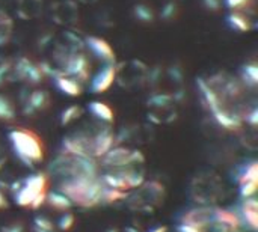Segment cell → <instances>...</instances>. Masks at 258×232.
Instances as JSON below:
<instances>
[{"label": "cell", "mask_w": 258, "mask_h": 232, "mask_svg": "<svg viewBox=\"0 0 258 232\" xmlns=\"http://www.w3.org/2000/svg\"><path fill=\"white\" fill-rule=\"evenodd\" d=\"M242 79L248 86H255L258 83V65L257 63H246L242 68Z\"/></svg>", "instance_id": "obj_21"}, {"label": "cell", "mask_w": 258, "mask_h": 232, "mask_svg": "<svg viewBox=\"0 0 258 232\" xmlns=\"http://www.w3.org/2000/svg\"><path fill=\"white\" fill-rule=\"evenodd\" d=\"M6 72H8V68L6 66H0V85L3 83V79H5Z\"/></svg>", "instance_id": "obj_34"}, {"label": "cell", "mask_w": 258, "mask_h": 232, "mask_svg": "<svg viewBox=\"0 0 258 232\" xmlns=\"http://www.w3.org/2000/svg\"><path fill=\"white\" fill-rule=\"evenodd\" d=\"M48 174L60 178L76 177H100L97 159L92 157H76L68 154L57 156L48 166Z\"/></svg>", "instance_id": "obj_4"}, {"label": "cell", "mask_w": 258, "mask_h": 232, "mask_svg": "<svg viewBox=\"0 0 258 232\" xmlns=\"http://www.w3.org/2000/svg\"><path fill=\"white\" fill-rule=\"evenodd\" d=\"M249 181H258V163L252 162L249 165H246L242 172L239 174V184L243 183H249Z\"/></svg>", "instance_id": "obj_22"}, {"label": "cell", "mask_w": 258, "mask_h": 232, "mask_svg": "<svg viewBox=\"0 0 258 232\" xmlns=\"http://www.w3.org/2000/svg\"><path fill=\"white\" fill-rule=\"evenodd\" d=\"M86 47L91 50L92 54H95L103 62H106V63L115 62V51L106 39H103L100 36H88L86 38Z\"/></svg>", "instance_id": "obj_12"}, {"label": "cell", "mask_w": 258, "mask_h": 232, "mask_svg": "<svg viewBox=\"0 0 258 232\" xmlns=\"http://www.w3.org/2000/svg\"><path fill=\"white\" fill-rule=\"evenodd\" d=\"M116 79V68L113 63H106L94 77L91 82V91L94 94H103L106 92Z\"/></svg>", "instance_id": "obj_10"}, {"label": "cell", "mask_w": 258, "mask_h": 232, "mask_svg": "<svg viewBox=\"0 0 258 232\" xmlns=\"http://www.w3.org/2000/svg\"><path fill=\"white\" fill-rule=\"evenodd\" d=\"M251 0H225V5L231 9V11H240L243 8H246L249 5Z\"/></svg>", "instance_id": "obj_28"}, {"label": "cell", "mask_w": 258, "mask_h": 232, "mask_svg": "<svg viewBox=\"0 0 258 232\" xmlns=\"http://www.w3.org/2000/svg\"><path fill=\"white\" fill-rule=\"evenodd\" d=\"M48 189V175L45 172H38L26 177L23 181H18L12 186L14 201L18 207H29L38 210L45 204Z\"/></svg>", "instance_id": "obj_2"}, {"label": "cell", "mask_w": 258, "mask_h": 232, "mask_svg": "<svg viewBox=\"0 0 258 232\" xmlns=\"http://www.w3.org/2000/svg\"><path fill=\"white\" fill-rule=\"evenodd\" d=\"M45 202L53 208V210H56V211H68L71 207H73V204H71V201L65 196V195H62L60 192H50V193H47V198H45Z\"/></svg>", "instance_id": "obj_18"}, {"label": "cell", "mask_w": 258, "mask_h": 232, "mask_svg": "<svg viewBox=\"0 0 258 232\" xmlns=\"http://www.w3.org/2000/svg\"><path fill=\"white\" fill-rule=\"evenodd\" d=\"M248 121H249V124L251 125H257V122H258V109L255 107L254 110H252V113L246 118Z\"/></svg>", "instance_id": "obj_31"}, {"label": "cell", "mask_w": 258, "mask_h": 232, "mask_svg": "<svg viewBox=\"0 0 258 232\" xmlns=\"http://www.w3.org/2000/svg\"><path fill=\"white\" fill-rule=\"evenodd\" d=\"M145 157L141 151H133L124 146H113L101 157V163L109 168H128L132 165H141Z\"/></svg>", "instance_id": "obj_6"}, {"label": "cell", "mask_w": 258, "mask_h": 232, "mask_svg": "<svg viewBox=\"0 0 258 232\" xmlns=\"http://www.w3.org/2000/svg\"><path fill=\"white\" fill-rule=\"evenodd\" d=\"M228 23L233 29L239 30V32H249L251 30V24L248 17H245L240 11H234L228 15Z\"/></svg>", "instance_id": "obj_19"}, {"label": "cell", "mask_w": 258, "mask_h": 232, "mask_svg": "<svg viewBox=\"0 0 258 232\" xmlns=\"http://www.w3.org/2000/svg\"><path fill=\"white\" fill-rule=\"evenodd\" d=\"M177 229H178V232H203L201 229H198L195 226H190V225H186V223H180Z\"/></svg>", "instance_id": "obj_30"}, {"label": "cell", "mask_w": 258, "mask_h": 232, "mask_svg": "<svg viewBox=\"0 0 258 232\" xmlns=\"http://www.w3.org/2000/svg\"><path fill=\"white\" fill-rule=\"evenodd\" d=\"M150 232H168V228L166 226H156V228H153Z\"/></svg>", "instance_id": "obj_35"}, {"label": "cell", "mask_w": 258, "mask_h": 232, "mask_svg": "<svg viewBox=\"0 0 258 232\" xmlns=\"http://www.w3.org/2000/svg\"><path fill=\"white\" fill-rule=\"evenodd\" d=\"M2 232H23V226L20 223H17V225H12V226L5 228Z\"/></svg>", "instance_id": "obj_33"}, {"label": "cell", "mask_w": 258, "mask_h": 232, "mask_svg": "<svg viewBox=\"0 0 258 232\" xmlns=\"http://www.w3.org/2000/svg\"><path fill=\"white\" fill-rule=\"evenodd\" d=\"M15 116V109L12 103L0 94V121H11Z\"/></svg>", "instance_id": "obj_24"}, {"label": "cell", "mask_w": 258, "mask_h": 232, "mask_svg": "<svg viewBox=\"0 0 258 232\" xmlns=\"http://www.w3.org/2000/svg\"><path fill=\"white\" fill-rule=\"evenodd\" d=\"M62 152L76 157H92V136L85 133H76L63 137Z\"/></svg>", "instance_id": "obj_7"}, {"label": "cell", "mask_w": 258, "mask_h": 232, "mask_svg": "<svg viewBox=\"0 0 258 232\" xmlns=\"http://www.w3.org/2000/svg\"><path fill=\"white\" fill-rule=\"evenodd\" d=\"M258 181H249V183H243L240 184V189H239V193L243 199L246 198H254V195L257 193Z\"/></svg>", "instance_id": "obj_25"}, {"label": "cell", "mask_w": 258, "mask_h": 232, "mask_svg": "<svg viewBox=\"0 0 258 232\" xmlns=\"http://www.w3.org/2000/svg\"><path fill=\"white\" fill-rule=\"evenodd\" d=\"M35 232H53V231H44V229H36V228H35Z\"/></svg>", "instance_id": "obj_38"}, {"label": "cell", "mask_w": 258, "mask_h": 232, "mask_svg": "<svg viewBox=\"0 0 258 232\" xmlns=\"http://www.w3.org/2000/svg\"><path fill=\"white\" fill-rule=\"evenodd\" d=\"M3 207H6V199H5L3 193L0 192V208H3Z\"/></svg>", "instance_id": "obj_36"}, {"label": "cell", "mask_w": 258, "mask_h": 232, "mask_svg": "<svg viewBox=\"0 0 258 232\" xmlns=\"http://www.w3.org/2000/svg\"><path fill=\"white\" fill-rule=\"evenodd\" d=\"M103 186L116 189L121 192H127L132 189H139L145 183V177L141 172L128 171V169H121L116 172H109L100 177Z\"/></svg>", "instance_id": "obj_5"}, {"label": "cell", "mask_w": 258, "mask_h": 232, "mask_svg": "<svg viewBox=\"0 0 258 232\" xmlns=\"http://www.w3.org/2000/svg\"><path fill=\"white\" fill-rule=\"evenodd\" d=\"M74 222H76L74 214L70 213V211H65V213L60 216V219H59V222H57V226H59L60 231H70V229L74 226Z\"/></svg>", "instance_id": "obj_26"}, {"label": "cell", "mask_w": 258, "mask_h": 232, "mask_svg": "<svg viewBox=\"0 0 258 232\" xmlns=\"http://www.w3.org/2000/svg\"><path fill=\"white\" fill-rule=\"evenodd\" d=\"M33 225L36 229H44V231H53V223L44 217V216H36L35 220H33Z\"/></svg>", "instance_id": "obj_27"}, {"label": "cell", "mask_w": 258, "mask_h": 232, "mask_svg": "<svg viewBox=\"0 0 258 232\" xmlns=\"http://www.w3.org/2000/svg\"><path fill=\"white\" fill-rule=\"evenodd\" d=\"M239 217L242 225L248 226L252 231L258 229V201L255 198H246L239 207Z\"/></svg>", "instance_id": "obj_13"}, {"label": "cell", "mask_w": 258, "mask_h": 232, "mask_svg": "<svg viewBox=\"0 0 258 232\" xmlns=\"http://www.w3.org/2000/svg\"><path fill=\"white\" fill-rule=\"evenodd\" d=\"M107 232H118V231H116V229H109Z\"/></svg>", "instance_id": "obj_39"}, {"label": "cell", "mask_w": 258, "mask_h": 232, "mask_svg": "<svg viewBox=\"0 0 258 232\" xmlns=\"http://www.w3.org/2000/svg\"><path fill=\"white\" fill-rule=\"evenodd\" d=\"M125 232H139V231H138L136 228H132V226H130V228H125Z\"/></svg>", "instance_id": "obj_37"}, {"label": "cell", "mask_w": 258, "mask_h": 232, "mask_svg": "<svg viewBox=\"0 0 258 232\" xmlns=\"http://www.w3.org/2000/svg\"><path fill=\"white\" fill-rule=\"evenodd\" d=\"M88 110L89 113H92L97 119L106 122V124H112L115 119V113L113 110L109 107V104L103 103V101H91L88 104Z\"/></svg>", "instance_id": "obj_16"}, {"label": "cell", "mask_w": 258, "mask_h": 232, "mask_svg": "<svg viewBox=\"0 0 258 232\" xmlns=\"http://www.w3.org/2000/svg\"><path fill=\"white\" fill-rule=\"evenodd\" d=\"M103 183L100 177H76L62 178L57 192L65 195L73 205L82 208H94L101 204Z\"/></svg>", "instance_id": "obj_1"}, {"label": "cell", "mask_w": 258, "mask_h": 232, "mask_svg": "<svg viewBox=\"0 0 258 232\" xmlns=\"http://www.w3.org/2000/svg\"><path fill=\"white\" fill-rule=\"evenodd\" d=\"M127 199V192H121L116 189L110 187H103V195H101V204H115L118 201Z\"/></svg>", "instance_id": "obj_20"}, {"label": "cell", "mask_w": 258, "mask_h": 232, "mask_svg": "<svg viewBox=\"0 0 258 232\" xmlns=\"http://www.w3.org/2000/svg\"><path fill=\"white\" fill-rule=\"evenodd\" d=\"M212 217H213V208H210V207H200V208H194V210L184 213L183 217H181V223L195 226V228L203 231L204 228L210 226Z\"/></svg>", "instance_id": "obj_11"}, {"label": "cell", "mask_w": 258, "mask_h": 232, "mask_svg": "<svg viewBox=\"0 0 258 232\" xmlns=\"http://www.w3.org/2000/svg\"><path fill=\"white\" fill-rule=\"evenodd\" d=\"M51 75H53V80H54L56 88H57L62 94H65V95H68V97H79V95H82V92H83L82 83L77 82L76 79H73V77L63 74L62 71H60V72H59V71H53Z\"/></svg>", "instance_id": "obj_15"}, {"label": "cell", "mask_w": 258, "mask_h": 232, "mask_svg": "<svg viewBox=\"0 0 258 232\" xmlns=\"http://www.w3.org/2000/svg\"><path fill=\"white\" fill-rule=\"evenodd\" d=\"M136 15H138L141 20H144V21H148V20L153 18L150 9H148L147 6H136Z\"/></svg>", "instance_id": "obj_29"}, {"label": "cell", "mask_w": 258, "mask_h": 232, "mask_svg": "<svg viewBox=\"0 0 258 232\" xmlns=\"http://www.w3.org/2000/svg\"><path fill=\"white\" fill-rule=\"evenodd\" d=\"M48 104V94L45 91H33L26 103V113H33L45 109Z\"/></svg>", "instance_id": "obj_17"}, {"label": "cell", "mask_w": 258, "mask_h": 232, "mask_svg": "<svg viewBox=\"0 0 258 232\" xmlns=\"http://www.w3.org/2000/svg\"><path fill=\"white\" fill-rule=\"evenodd\" d=\"M15 72H17V77L18 79H21L24 82H29V83H39L41 79H42L41 66L35 65L33 62H30L26 57H21V59L17 60V63H15Z\"/></svg>", "instance_id": "obj_14"}, {"label": "cell", "mask_w": 258, "mask_h": 232, "mask_svg": "<svg viewBox=\"0 0 258 232\" xmlns=\"http://www.w3.org/2000/svg\"><path fill=\"white\" fill-rule=\"evenodd\" d=\"M204 3H206V6L209 8V9H218L219 8V5H221V0H204Z\"/></svg>", "instance_id": "obj_32"}, {"label": "cell", "mask_w": 258, "mask_h": 232, "mask_svg": "<svg viewBox=\"0 0 258 232\" xmlns=\"http://www.w3.org/2000/svg\"><path fill=\"white\" fill-rule=\"evenodd\" d=\"M12 149L24 166L33 168L44 160V145L38 134L27 128H14L8 133Z\"/></svg>", "instance_id": "obj_3"}, {"label": "cell", "mask_w": 258, "mask_h": 232, "mask_svg": "<svg viewBox=\"0 0 258 232\" xmlns=\"http://www.w3.org/2000/svg\"><path fill=\"white\" fill-rule=\"evenodd\" d=\"M63 74L76 79L77 82H86L89 75V62L85 54H73L62 71Z\"/></svg>", "instance_id": "obj_8"}, {"label": "cell", "mask_w": 258, "mask_h": 232, "mask_svg": "<svg viewBox=\"0 0 258 232\" xmlns=\"http://www.w3.org/2000/svg\"><path fill=\"white\" fill-rule=\"evenodd\" d=\"M115 145V133L110 127L101 128L98 133L92 136V157L101 159L107 151H110Z\"/></svg>", "instance_id": "obj_9"}, {"label": "cell", "mask_w": 258, "mask_h": 232, "mask_svg": "<svg viewBox=\"0 0 258 232\" xmlns=\"http://www.w3.org/2000/svg\"><path fill=\"white\" fill-rule=\"evenodd\" d=\"M80 115H82V109L77 104H71V106H68V107H65L62 110V113H60V124L62 125H68L73 121L79 119Z\"/></svg>", "instance_id": "obj_23"}]
</instances>
